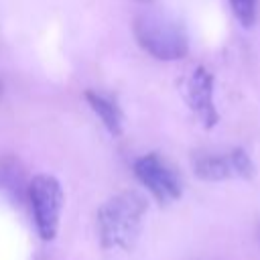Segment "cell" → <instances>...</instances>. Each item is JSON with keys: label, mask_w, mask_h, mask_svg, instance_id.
Here are the masks:
<instances>
[{"label": "cell", "mask_w": 260, "mask_h": 260, "mask_svg": "<svg viewBox=\"0 0 260 260\" xmlns=\"http://www.w3.org/2000/svg\"><path fill=\"white\" fill-rule=\"evenodd\" d=\"M148 209L146 199L136 191H124L108 199L98 211V228L104 248L132 250Z\"/></svg>", "instance_id": "obj_1"}, {"label": "cell", "mask_w": 260, "mask_h": 260, "mask_svg": "<svg viewBox=\"0 0 260 260\" xmlns=\"http://www.w3.org/2000/svg\"><path fill=\"white\" fill-rule=\"evenodd\" d=\"M138 45L160 61L183 59L189 51V37L179 18L165 10H144L134 20Z\"/></svg>", "instance_id": "obj_2"}, {"label": "cell", "mask_w": 260, "mask_h": 260, "mask_svg": "<svg viewBox=\"0 0 260 260\" xmlns=\"http://www.w3.org/2000/svg\"><path fill=\"white\" fill-rule=\"evenodd\" d=\"M28 201L35 213V223L43 240H53L59 228L63 209V189L51 175H37L28 183Z\"/></svg>", "instance_id": "obj_3"}, {"label": "cell", "mask_w": 260, "mask_h": 260, "mask_svg": "<svg viewBox=\"0 0 260 260\" xmlns=\"http://www.w3.org/2000/svg\"><path fill=\"white\" fill-rule=\"evenodd\" d=\"M193 171L203 181L225 179H252L254 162L244 148H232L228 152H207L193 158Z\"/></svg>", "instance_id": "obj_4"}, {"label": "cell", "mask_w": 260, "mask_h": 260, "mask_svg": "<svg viewBox=\"0 0 260 260\" xmlns=\"http://www.w3.org/2000/svg\"><path fill=\"white\" fill-rule=\"evenodd\" d=\"M134 175L158 203H171L181 197V181L177 173L156 152L140 156L134 162Z\"/></svg>", "instance_id": "obj_5"}, {"label": "cell", "mask_w": 260, "mask_h": 260, "mask_svg": "<svg viewBox=\"0 0 260 260\" xmlns=\"http://www.w3.org/2000/svg\"><path fill=\"white\" fill-rule=\"evenodd\" d=\"M183 93L187 106L197 116L201 126L211 130L219 122V114L213 102V73L203 65L195 67L191 75L185 79Z\"/></svg>", "instance_id": "obj_6"}, {"label": "cell", "mask_w": 260, "mask_h": 260, "mask_svg": "<svg viewBox=\"0 0 260 260\" xmlns=\"http://www.w3.org/2000/svg\"><path fill=\"white\" fill-rule=\"evenodd\" d=\"M0 191L18 203L28 195V183L24 171L14 156H4L0 160Z\"/></svg>", "instance_id": "obj_7"}, {"label": "cell", "mask_w": 260, "mask_h": 260, "mask_svg": "<svg viewBox=\"0 0 260 260\" xmlns=\"http://www.w3.org/2000/svg\"><path fill=\"white\" fill-rule=\"evenodd\" d=\"M85 100L91 106V110L100 116L102 124L114 134L118 136L122 132V112L116 106V102H112L110 98L98 93V91H85Z\"/></svg>", "instance_id": "obj_8"}, {"label": "cell", "mask_w": 260, "mask_h": 260, "mask_svg": "<svg viewBox=\"0 0 260 260\" xmlns=\"http://www.w3.org/2000/svg\"><path fill=\"white\" fill-rule=\"evenodd\" d=\"M258 4H260V0H230L234 16L246 28L252 26L258 18Z\"/></svg>", "instance_id": "obj_9"}, {"label": "cell", "mask_w": 260, "mask_h": 260, "mask_svg": "<svg viewBox=\"0 0 260 260\" xmlns=\"http://www.w3.org/2000/svg\"><path fill=\"white\" fill-rule=\"evenodd\" d=\"M0 98H2V81H0Z\"/></svg>", "instance_id": "obj_10"}, {"label": "cell", "mask_w": 260, "mask_h": 260, "mask_svg": "<svg viewBox=\"0 0 260 260\" xmlns=\"http://www.w3.org/2000/svg\"><path fill=\"white\" fill-rule=\"evenodd\" d=\"M140 2H148V0H140Z\"/></svg>", "instance_id": "obj_11"}, {"label": "cell", "mask_w": 260, "mask_h": 260, "mask_svg": "<svg viewBox=\"0 0 260 260\" xmlns=\"http://www.w3.org/2000/svg\"><path fill=\"white\" fill-rule=\"evenodd\" d=\"M258 236H260V230H258Z\"/></svg>", "instance_id": "obj_12"}]
</instances>
